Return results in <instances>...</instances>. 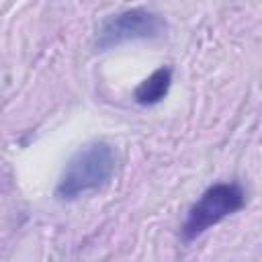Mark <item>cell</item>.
<instances>
[{"label":"cell","instance_id":"7a4b0ae2","mask_svg":"<svg viewBox=\"0 0 262 262\" xmlns=\"http://www.w3.org/2000/svg\"><path fill=\"white\" fill-rule=\"evenodd\" d=\"M246 205V194L239 184L235 182H219L209 186L199 201L190 207L184 223H182V237L184 242H192L203 235L213 225L221 223L225 217L237 213Z\"/></svg>","mask_w":262,"mask_h":262},{"label":"cell","instance_id":"6da1fadb","mask_svg":"<svg viewBox=\"0 0 262 262\" xmlns=\"http://www.w3.org/2000/svg\"><path fill=\"white\" fill-rule=\"evenodd\" d=\"M117 168V154L113 145L106 141H92L80 147L66 164L55 194L59 199L72 201L86 192L102 188L115 174Z\"/></svg>","mask_w":262,"mask_h":262},{"label":"cell","instance_id":"277c9868","mask_svg":"<svg viewBox=\"0 0 262 262\" xmlns=\"http://www.w3.org/2000/svg\"><path fill=\"white\" fill-rule=\"evenodd\" d=\"M170 84H172V70L162 66L156 72H151L145 80L139 82V86L133 92V98H135V102H139L143 106L158 104L168 94Z\"/></svg>","mask_w":262,"mask_h":262},{"label":"cell","instance_id":"3957f363","mask_svg":"<svg viewBox=\"0 0 262 262\" xmlns=\"http://www.w3.org/2000/svg\"><path fill=\"white\" fill-rule=\"evenodd\" d=\"M166 23L160 14L145 8H131L117 14H111L102 20L96 35V49L104 51L127 41L137 39H156L164 33Z\"/></svg>","mask_w":262,"mask_h":262}]
</instances>
